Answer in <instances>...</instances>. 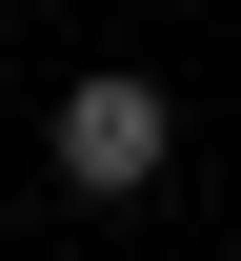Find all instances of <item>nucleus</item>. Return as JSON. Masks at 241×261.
I'll return each mask as SVG.
<instances>
[{"instance_id": "obj_1", "label": "nucleus", "mask_w": 241, "mask_h": 261, "mask_svg": "<svg viewBox=\"0 0 241 261\" xmlns=\"http://www.w3.org/2000/svg\"><path fill=\"white\" fill-rule=\"evenodd\" d=\"M40 161H61V201H141V181L181 161V100L141 81V61H81L61 121H40Z\"/></svg>"}]
</instances>
